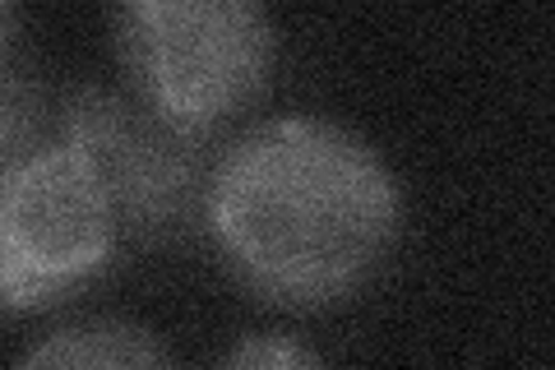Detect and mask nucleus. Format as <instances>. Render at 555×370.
<instances>
[{
  "mask_svg": "<svg viewBox=\"0 0 555 370\" xmlns=\"http://www.w3.org/2000/svg\"><path fill=\"white\" fill-rule=\"evenodd\" d=\"M204 232L255 302L328 310L385 269L403 200L361 135L324 116H273L218 149Z\"/></svg>",
  "mask_w": 555,
  "mask_h": 370,
  "instance_id": "obj_1",
  "label": "nucleus"
},
{
  "mask_svg": "<svg viewBox=\"0 0 555 370\" xmlns=\"http://www.w3.org/2000/svg\"><path fill=\"white\" fill-rule=\"evenodd\" d=\"M112 47L134 98L222 135L269 93L278 28L269 0H116Z\"/></svg>",
  "mask_w": 555,
  "mask_h": 370,
  "instance_id": "obj_2",
  "label": "nucleus"
},
{
  "mask_svg": "<svg viewBox=\"0 0 555 370\" xmlns=\"http://www.w3.org/2000/svg\"><path fill=\"white\" fill-rule=\"evenodd\" d=\"M56 139L89 163L126 241L171 245L204 227L218 135L158 116L130 88L79 84L56 107Z\"/></svg>",
  "mask_w": 555,
  "mask_h": 370,
  "instance_id": "obj_3",
  "label": "nucleus"
},
{
  "mask_svg": "<svg viewBox=\"0 0 555 370\" xmlns=\"http://www.w3.org/2000/svg\"><path fill=\"white\" fill-rule=\"evenodd\" d=\"M116 222L89 163L47 139L0 171V310H47L112 264Z\"/></svg>",
  "mask_w": 555,
  "mask_h": 370,
  "instance_id": "obj_4",
  "label": "nucleus"
},
{
  "mask_svg": "<svg viewBox=\"0 0 555 370\" xmlns=\"http://www.w3.org/2000/svg\"><path fill=\"white\" fill-rule=\"evenodd\" d=\"M171 352L158 343V333L130 320H89L51 329L42 343H33L20 366H167Z\"/></svg>",
  "mask_w": 555,
  "mask_h": 370,
  "instance_id": "obj_5",
  "label": "nucleus"
},
{
  "mask_svg": "<svg viewBox=\"0 0 555 370\" xmlns=\"http://www.w3.org/2000/svg\"><path fill=\"white\" fill-rule=\"evenodd\" d=\"M56 139V107L28 65L0 61V171Z\"/></svg>",
  "mask_w": 555,
  "mask_h": 370,
  "instance_id": "obj_6",
  "label": "nucleus"
},
{
  "mask_svg": "<svg viewBox=\"0 0 555 370\" xmlns=\"http://www.w3.org/2000/svg\"><path fill=\"white\" fill-rule=\"evenodd\" d=\"M222 366H320V352L306 347L297 339H287V333H259V339H246L236 343L232 352H222Z\"/></svg>",
  "mask_w": 555,
  "mask_h": 370,
  "instance_id": "obj_7",
  "label": "nucleus"
},
{
  "mask_svg": "<svg viewBox=\"0 0 555 370\" xmlns=\"http://www.w3.org/2000/svg\"><path fill=\"white\" fill-rule=\"evenodd\" d=\"M10 33H14V0H0V61H10Z\"/></svg>",
  "mask_w": 555,
  "mask_h": 370,
  "instance_id": "obj_8",
  "label": "nucleus"
}]
</instances>
